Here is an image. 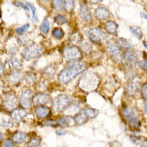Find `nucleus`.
I'll list each match as a JSON object with an SVG mask.
<instances>
[{
  "label": "nucleus",
  "mask_w": 147,
  "mask_h": 147,
  "mask_svg": "<svg viewBox=\"0 0 147 147\" xmlns=\"http://www.w3.org/2000/svg\"><path fill=\"white\" fill-rule=\"evenodd\" d=\"M86 68V63L81 61H77L71 65L70 66L64 68L58 75V80L62 84H66L71 80L77 77L78 74L84 71Z\"/></svg>",
  "instance_id": "1"
},
{
  "label": "nucleus",
  "mask_w": 147,
  "mask_h": 147,
  "mask_svg": "<svg viewBox=\"0 0 147 147\" xmlns=\"http://www.w3.org/2000/svg\"><path fill=\"white\" fill-rule=\"evenodd\" d=\"M100 80L98 76L93 72H87L79 81V87L85 92H92L98 87Z\"/></svg>",
  "instance_id": "2"
},
{
  "label": "nucleus",
  "mask_w": 147,
  "mask_h": 147,
  "mask_svg": "<svg viewBox=\"0 0 147 147\" xmlns=\"http://www.w3.org/2000/svg\"><path fill=\"white\" fill-rule=\"evenodd\" d=\"M97 115V111L93 109H85L81 110L79 113L77 114L74 118V123L77 126H82L84 123H86L89 119H92L95 117Z\"/></svg>",
  "instance_id": "3"
},
{
  "label": "nucleus",
  "mask_w": 147,
  "mask_h": 147,
  "mask_svg": "<svg viewBox=\"0 0 147 147\" xmlns=\"http://www.w3.org/2000/svg\"><path fill=\"white\" fill-rule=\"evenodd\" d=\"M72 102V98L68 95H59L54 99L53 102V109L57 112L64 111L70 106Z\"/></svg>",
  "instance_id": "4"
},
{
  "label": "nucleus",
  "mask_w": 147,
  "mask_h": 147,
  "mask_svg": "<svg viewBox=\"0 0 147 147\" xmlns=\"http://www.w3.org/2000/svg\"><path fill=\"white\" fill-rule=\"evenodd\" d=\"M44 52V49L40 45L36 44H33V45H29L24 50L22 53V57L26 60L34 59V58L40 57L41 54Z\"/></svg>",
  "instance_id": "5"
},
{
  "label": "nucleus",
  "mask_w": 147,
  "mask_h": 147,
  "mask_svg": "<svg viewBox=\"0 0 147 147\" xmlns=\"http://www.w3.org/2000/svg\"><path fill=\"white\" fill-rule=\"evenodd\" d=\"M123 115L124 118L126 119V121L129 123V126L132 129H138L140 126V120L138 117L135 115L134 111L130 109V108H125L123 110Z\"/></svg>",
  "instance_id": "6"
},
{
  "label": "nucleus",
  "mask_w": 147,
  "mask_h": 147,
  "mask_svg": "<svg viewBox=\"0 0 147 147\" xmlns=\"http://www.w3.org/2000/svg\"><path fill=\"white\" fill-rule=\"evenodd\" d=\"M88 37L92 42L102 43L107 39L106 33L100 28H93L88 31Z\"/></svg>",
  "instance_id": "7"
},
{
  "label": "nucleus",
  "mask_w": 147,
  "mask_h": 147,
  "mask_svg": "<svg viewBox=\"0 0 147 147\" xmlns=\"http://www.w3.org/2000/svg\"><path fill=\"white\" fill-rule=\"evenodd\" d=\"M63 57L68 60H75L82 57V52L77 47L68 46L65 47L63 51Z\"/></svg>",
  "instance_id": "8"
},
{
  "label": "nucleus",
  "mask_w": 147,
  "mask_h": 147,
  "mask_svg": "<svg viewBox=\"0 0 147 147\" xmlns=\"http://www.w3.org/2000/svg\"><path fill=\"white\" fill-rule=\"evenodd\" d=\"M2 105L5 109L13 111L18 105V99L13 94H6L2 98Z\"/></svg>",
  "instance_id": "9"
},
{
  "label": "nucleus",
  "mask_w": 147,
  "mask_h": 147,
  "mask_svg": "<svg viewBox=\"0 0 147 147\" xmlns=\"http://www.w3.org/2000/svg\"><path fill=\"white\" fill-rule=\"evenodd\" d=\"M140 83V81L139 77H138L137 76H134V77H131L130 80H129V83H128L127 88H126L127 93L129 95H131V96L135 95L139 90Z\"/></svg>",
  "instance_id": "10"
},
{
  "label": "nucleus",
  "mask_w": 147,
  "mask_h": 147,
  "mask_svg": "<svg viewBox=\"0 0 147 147\" xmlns=\"http://www.w3.org/2000/svg\"><path fill=\"white\" fill-rule=\"evenodd\" d=\"M32 102V92L28 89L24 90L22 92L21 97H20V103L22 106L25 109H29L31 108Z\"/></svg>",
  "instance_id": "11"
},
{
  "label": "nucleus",
  "mask_w": 147,
  "mask_h": 147,
  "mask_svg": "<svg viewBox=\"0 0 147 147\" xmlns=\"http://www.w3.org/2000/svg\"><path fill=\"white\" fill-rule=\"evenodd\" d=\"M107 50L109 54L111 56V57L113 58L114 59H115L117 61H121V60H123V57L122 54L120 52V49L116 45L110 43L108 45Z\"/></svg>",
  "instance_id": "12"
},
{
  "label": "nucleus",
  "mask_w": 147,
  "mask_h": 147,
  "mask_svg": "<svg viewBox=\"0 0 147 147\" xmlns=\"http://www.w3.org/2000/svg\"><path fill=\"white\" fill-rule=\"evenodd\" d=\"M51 100L50 95L45 94H37L33 97V102L36 106H43Z\"/></svg>",
  "instance_id": "13"
},
{
  "label": "nucleus",
  "mask_w": 147,
  "mask_h": 147,
  "mask_svg": "<svg viewBox=\"0 0 147 147\" xmlns=\"http://www.w3.org/2000/svg\"><path fill=\"white\" fill-rule=\"evenodd\" d=\"M80 16L82 20L86 22H89L92 20V15H91L89 9H88L87 5L84 2L81 4L80 9Z\"/></svg>",
  "instance_id": "14"
},
{
  "label": "nucleus",
  "mask_w": 147,
  "mask_h": 147,
  "mask_svg": "<svg viewBox=\"0 0 147 147\" xmlns=\"http://www.w3.org/2000/svg\"><path fill=\"white\" fill-rule=\"evenodd\" d=\"M124 59L130 65H134L138 62V57L134 51L128 50L124 54Z\"/></svg>",
  "instance_id": "15"
},
{
  "label": "nucleus",
  "mask_w": 147,
  "mask_h": 147,
  "mask_svg": "<svg viewBox=\"0 0 147 147\" xmlns=\"http://www.w3.org/2000/svg\"><path fill=\"white\" fill-rule=\"evenodd\" d=\"M26 115H27V111H25V109H21V108L16 109L11 114V117L16 122H20Z\"/></svg>",
  "instance_id": "16"
},
{
  "label": "nucleus",
  "mask_w": 147,
  "mask_h": 147,
  "mask_svg": "<svg viewBox=\"0 0 147 147\" xmlns=\"http://www.w3.org/2000/svg\"><path fill=\"white\" fill-rule=\"evenodd\" d=\"M28 135L22 131H16L15 132L12 137V140L16 144H22L23 142L27 140Z\"/></svg>",
  "instance_id": "17"
},
{
  "label": "nucleus",
  "mask_w": 147,
  "mask_h": 147,
  "mask_svg": "<svg viewBox=\"0 0 147 147\" xmlns=\"http://www.w3.org/2000/svg\"><path fill=\"white\" fill-rule=\"evenodd\" d=\"M35 113H36V115L38 118H45V117H47L49 116V114H50V109L43 106H39V107L36 108V110H35Z\"/></svg>",
  "instance_id": "18"
},
{
  "label": "nucleus",
  "mask_w": 147,
  "mask_h": 147,
  "mask_svg": "<svg viewBox=\"0 0 147 147\" xmlns=\"http://www.w3.org/2000/svg\"><path fill=\"white\" fill-rule=\"evenodd\" d=\"M109 15V12L106 9V7H98L95 11V16L99 20H106Z\"/></svg>",
  "instance_id": "19"
},
{
  "label": "nucleus",
  "mask_w": 147,
  "mask_h": 147,
  "mask_svg": "<svg viewBox=\"0 0 147 147\" xmlns=\"http://www.w3.org/2000/svg\"><path fill=\"white\" fill-rule=\"evenodd\" d=\"M72 120H74L72 118V117L68 116V115H65V116H63L62 117L59 119L58 120V125L59 126H62V127H65V126H69L72 122Z\"/></svg>",
  "instance_id": "20"
},
{
  "label": "nucleus",
  "mask_w": 147,
  "mask_h": 147,
  "mask_svg": "<svg viewBox=\"0 0 147 147\" xmlns=\"http://www.w3.org/2000/svg\"><path fill=\"white\" fill-rule=\"evenodd\" d=\"M118 28V25L113 21H108L106 23V29L109 34H116L117 30Z\"/></svg>",
  "instance_id": "21"
},
{
  "label": "nucleus",
  "mask_w": 147,
  "mask_h": 147,
  "mask_svg": "<svg viewBox=\"0 0 147 147\" xmlns=\"http://www.w3.org/2000/svg\"><path fill=\"white\" fill-rule=\"evenodd\" d=\"M8 65L14 69H21L22 68V63L19 59L13 58L8 61Z\"/></svg>",
  "instance_id": "22"
},
{
  "label": "nucleus",
  "mask_w": 147,
  "mask_h": 147,
  "mask_svg": "<svg viewBox=\"0 0 147 147\" xmlns=\"http://www.w3.org/2000/svg\"><path fill=\"white\" fill-rule=\"evenodd\" d=\"M22 74L20 71L12 72L9 76V81L11 83H16L20 80Z\"/></svg>",
  "instance_id": "23"
},
{
  "label": "nucleus",
  "mask_w": 147,
  "mask_h": 147,
  "mask_svg": "<svg viewBox=\"0 0 147 147\" xmlns=\"http://www.w3.org/2000/svg\"><path fill=\"white\" fill-rule=\"evenodd\" d=\"M49 28H50V23L48 19L45 18L43 20L41 26H40V30L43 34H48L49 31Z\"/></svg>",
  "instance_id": "24"
},
{
  "label": "nucleus",
  "mask_w": 147,
  "mask_h": 147,
  "mask_svg": "<svg viewBox=\"0 0 147 147\" xmlns=\"http://www.w3.org/2000/svg\"><path fill=\"white\" fill-rule=\"evenodd\" d=\"M117 43H118V45H120V47L121 48H123V49H131L132 45L131 44H130L128 40H125L123 38H120L117 40Z\"/></svg>",
  "instance_id": "25"
},
{
  "label": "nucleus",
  "mask_w": 147,
  "mask_h": 147,
  "mask_svg": "<svg viewBox=\"0 0 147 147\" xmlns=\"http://www.w3.org/2000/svg\"><path fill=\"white\" fill-rule=\"evenodd\" d=\"M81 49L86 54H90L92 51V46L88 42L84 41L83 43H81Z\"/></svg>",
  "instance_id": "26"
},
{
  "label": "nucleus",
  "mask_w": 147,
  "mask_h": 147,
  "mask_svg": "<svg viewBox=\"0 0 147 147\" xmlns=\"http://www.w3.org/2000/svg\"><path fill=\"white\" fill-rule=\"evenodd\" d=\"M53 6L57 11H63L65 7V2L61 1V0H57V1H53L52 2Z\"/></svg>",
  "instance_id": "27"
},
{
  "label": "nucleus",
  "mask_w": 147,
  "mask_h": 147,
  "mask_svg": "<svg viewBox=\"0 0 147 147\" xmlns=\"http://www.w3.org/2000/svg\"><path fill=\"white\" fill-rule=\"evenodd\" d=\"M130 31L136 37L139 38V39L142 38V36H143L141 29L139 27H138V26H132V27H131L130 28Z\"/></svg>",
  "instance_id": "28"
},
{
  "label": "nucleus",
  "mask_w": 147,
  "mask_h": 147,
  "mask_svg": "<svg viewBox=\"0 0 147 147\" xmlns=\"http://www.w3.org/2000/svg\"><path fill=\"white\" fill-rule=\"evenodd\" d=\"M53 35H54V37L57 38V39H62V38L64 36L65 33L64 31L60 28H54V31H53Z\"/></svg>",
  "instance_id": "29"
},
{
  "label": "nucleus",
  "mask_w": 147,
  "mask_h": 147,
  "mask_svg": "<svg viewBox=\"0 0 147 147\" xmlns=\"http://www.w3.org/2000/svg\"><path fill=\"white\" fill-rule=\"evenodd\" d=\"M41 140L40 138H32L28 143L29 147H39L40 146Z\"/></svg>",
  "instance_id": "30"
},
{
  "label": "nucleus",
  "mask_w": 147,
  "mask_h": 147,
  "mask_svg": "<svg viewBox=\"0 0 147 147\" xmlns=\"http://www.w3.org/2000/svg\"><path fill=\"white\" fill-rule=\"evenodd\" d=\"M54 21L57 23L59 24V25H63V24L67 22L66 18L64 16H63V15H57V16H56L54 17Z\"/></svg>",
  "instance_id": "31"
},
{
  "label": "nucleus",
  "mask_w": 147,
  "mask_h": 147,
  "mask_svg": "<svg viewBox=\"0 0 147 147\" xmlns=\"http://www.w3.org/2000/svg\"><path fill=\"white\" fill-rule=\"evenodd\" d=\"M74 7V3L73 1H65V8L68 12H71L73 11Z\"/></svg>",
  "instance_id": "32"
},
{
  "label": "nucleus",
  "mask_w": 147,
  "mask_h": 147,
  "mask_svg": "<svg viewBox=\"0 0 147 147\" xmlns=\"http://www.w3.org/2000/svg\"><path fill=\"white\" fill-rule=\"evenodd\" d=\"M44 73H45L47 76L51 77V76H53L54 74H55V69H54V67L50 65V66L47 67L45 70H44Z\"/></svg>",
  "instance_id": "33"
},
{
  "label": "nucleus",
  "mask_w": 147,
  "mask_h": 147,
  "mask_svg": "<svg viewBox=\"0 0 147 147\" xmlns=\"http://www.w3.org/2000/svg\"><path fill=\"white\" fill-rule=\"evenodd\" d=\"M29 27H30V25H29V24H25V25H22V27H20V28H16V33H18V34H22L23 33H25V31H27L28 29L29 28Z\"/></svg>",
  "instance_id": "34"
},
{
  "label": "nucleus",
  "mask_w": 147,
  "mask_h": 147,
  "mask_svg": "<svg viewBox=\"0 0 147 147\" xmlns=\"http://www.w3.org/2000/svg\"><path fill=\"white\" fill-rule=\"evenodd\" d=\"M71 41L74 43H79L81 41V36L79 33H75L71 36Z\"/></svg>",
  "instance_id": "35"
},
{
  "label": "nucleus",
  "mask_w": 147,
  "mask_h": 147,
  "mask_svg": "<svg viewBox=\"0 0 147 147\" xmlns=\"http://www.w3.org/2000/svg\"><path fill=\"white\" fill-rule=\"evenodd\" d=\"M35 75L34 74H27L26 75V77H25V80H26V82H27L28 83H29V84H31V83H33L34 82V80H35Z\"/></svg>",
  "instance_id": "36"
},
{
  "label": "nucleus",
  "mask_w": 147,
  "mask_h": 147,
  "mask_svg": "<svg viewBox=\"0 0 147 147\" xmlns=\"http://www.w3.org/2000/svg\"><path fill=\"white\" fill-rule=\"evenodd\" d=\"M141 94L143 98L147 100V83L143 85L141 88Z\"/></svg>",
  "instance_id": "37"
},
{
  "label": "nucleus",
  "mask_w": 147,
  "mask_h": 147,
  "mask_svg": "<svg viewBox=\"0 0 147 147\" xmlns=\"http://www.w3.org/2000/svg\"><path fill=\"white\" fill-rule=\"evenodd\" d=\"M27 5L28 6V7L31 8V11H32L33 18H34V21H37V17L36 16V9H35V7H34V5H33L32 4L29 3V2H28L27 3Z\"/></svg>",
  "instance_id": "38"
},
{
  "label": "nucleus",
  "mask_w": 147,
  "mask_h": 147,
  "mask_svg": "<svg viewBox=\"0 0 147 147\" xmlns=\"http://www.w3.org/2000/svg\"><path fill=\"white\" fill-rule=\"evenodd\" d=\"M2 147H13V141L11 140H5L4 141Z\"/></svg>",
  "instance_id": "39"
},
{
  "label": "nucleus",
  "mask_w": 147,
  "mask_h": 147,
  "mask_svg": "<svg viewBox=\"0 0 147 147\" xmlns=\"http://www.w3.org/2000/svg\"><path fill=\"white\" fill-rule=\"evenodd\" d=\"M139 67L144 71H147V59L142 60L139 63Z\"/></svg>",
  "instance_id": "40"
},
{
  "label": "nucleus",
  "mask_w": 147,
  "mask_h": 147,
  "mask_svg": "<svg viewBox=\"0 0 147 147\" xmlns=\"http://www.w3.org/2000/svg\"><path fill=\"white\" fill-rule=\"evenodd\" d=\"M14 5H16V6H18V7H22V8H25V10H28L29 7H28L27 5H25L24 3L22 2H13Z\"/></svg>",
  "instance_id": "41"
},
{
  "label": "nucleus",
  "mask_w": 147,
  "mask_h": 147,
  "mask_svg": "<svg viewBox=\"0 0 147 147\" xmlns=\"http://www.w3.org/2000/svg\"><path fill=\"white\" fill-rule=\"evenodd\" d=\"M45 125H46V126H57L58 125V122H55L54 120H48V121L45 122Z\"/></svg>",
  "instance_id": "42"
},
{
  "label": "nucleus",
  "mask_w": 147,
  "mask_h": 147,
  "mask_svg": "<svg viewBox=\"0 0 147 147\" xmlns=\"http://www.w3.org/2000/svg\"><path fill=\"white\" fill-rule=\"evenodd\" d=\"M130 140H131V141L132 142V143H134V144H136L140 142V138H138V137H136V136H131L130 137Z\"/></svg>",
  "instance_id": "43"
},
{
  "label": "nucleus",
  "mask_w": 147,
  "mask_h": 147,
  "mask_svg": "<svg viewBox=\"0 0 147 147\" xmlns=\"http://www.w3.org/2000/svg\"><path fill=\"white\" fill-rule=\"evenodd\" d=\"M65 134H66V131H64V130H62V129L57 131V135H63Z\"/></svg>",
  "instance_id": "44"
},
{
  "label": "nucleus",
  "mask_w": 147,
  "mask_h": 147,
  "mask_svg": "<svg viewBox=\"0 0 147 147\" xmlns=\"http://www.w3.org/2000/svg\"><path fill=\"white\" fill-rule=\"evenodd\" d=\"M140 147H147V140H145L142 142L141 145H140Z\"/></svg>",
  "instance_id": "45"
},
{
  "label": "nucleus",
  "mask_w": 147,
  "mask_h": 147,
  "mask_svg": "<svg viewBox=\"0 0 147 147\" xmlns=\"http://www.w3.org/2000/svg\"><path fill=\"white\" fill-rule=\"evenodd\" d=\"M141 16L147 20V14H146V13H141Z\"/></svg>",
  "instance_id": "46"
},
{
  "label": "nucleus",
  "mask_w": 147,
  "mask_h": 147,
  "mask_svg": "<svg viewBox=\"0 0 147 147\" xmlns=\"http://www.w3.org/2000/svg\"><path fill=\"white\" fill-rule=\"evenodd\" d=\"M144 111H145L146 113L147 114V104L145 105V106H144Z\"/></svg>",
  "instance_id": "47"
}]
</instances>
